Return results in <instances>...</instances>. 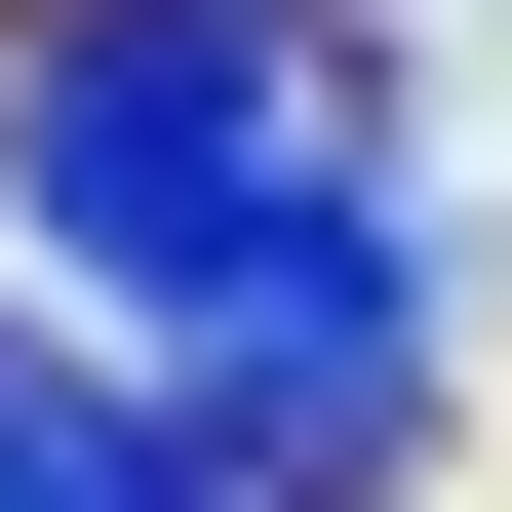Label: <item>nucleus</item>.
Masks as SVG:
<instances>
[{"label": "nucleus", "instance_id": "obj_1", "mask_svg": "<svg viewBox=\"0 0 512 512\" xmlns=\"http://www.w3.org/2000/svg\"><path fill=\"white\" fill-rule=\"evenodd\" d=\"M355 119H394V79H316V0H40V40H0V237H40L119 355H197L237 237H276Z\"/></svg>", "mask_w": 512, "mask_h": 512}, {"label": "nucleus", "instance_id": "obj_2", "mask_svg": "<svg viewBox=\"0 0 512 512\" xmlns=\"http://www.w3.org/2000/svg\"><path fill=\"white\" fill-rule=\"evenodd\" d=\"M158 394H197V434H237L276 512H355V473H394V394H434V197H394V119H355V158L237 237V316H197Z\"/></svg>", "mask_w": 512, "mask_h": 512}, {"label": "nucleus", "instance_id": "obj_3", "mask_svg": "<svg viewBox=\"0 0 512 512\" xmlns=\"http://www.w3.org/2000/svg\"><path fill=\"white\" fill-rule=\"evenodd\" d=\"M0 512H276V473L197 434L158 355H0Z\"/></svg>", "mask_w": 512, "mask_h": 512}]
</instances>
